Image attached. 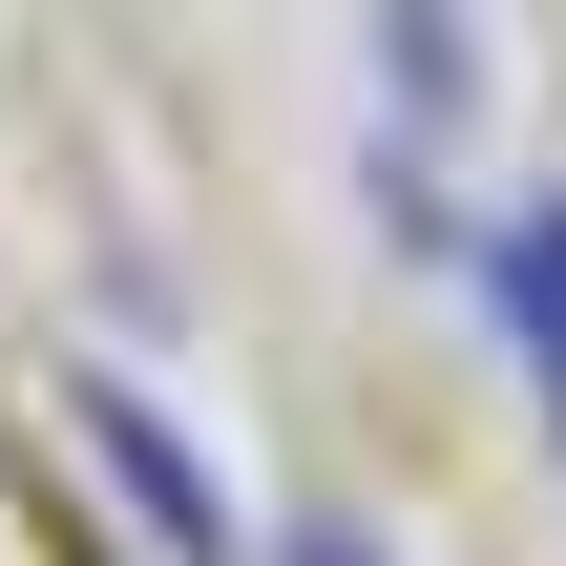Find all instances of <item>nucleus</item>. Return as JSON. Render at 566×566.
Wrapping results in <instances>:
<instances>
[{
  "instance_id": "1",
  "label": "nucleus",
  "mask_w": 566,
  "mask_h": 566,
  "mask_svg": "<svg viewBox=\"0 0 566 566\" xmlns=\"http://www.w3.org/2000/svg\"><path fill=\"white\" fill-rule=\"evenodd\" d=\"M84 441H105V462H126V504H147V525H168V546H231V525H210V483H189V441H168V420H147V399H105V378H84Z\"/></svg>"
},
{
  "instance_id": "2",
  "label": "nucleus",
  "mask_w": 566,
  "mask_h": 566,
  "mask_svg": "<svg viewBox=\"0 0 566 566\" xmlns=\"http://www.w3.org/2000/svg\"><path fill=\"white\" fill-rule=\"evenodd\" d=\"M315 566H336V546H315Z\"/></svg>"
}]
</instances>
